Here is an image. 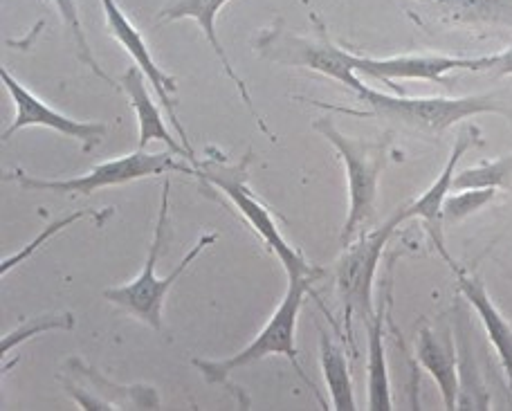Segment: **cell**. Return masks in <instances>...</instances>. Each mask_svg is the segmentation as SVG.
I'll return each instance as SVG.
<instances>
[{
	"mask_svg": "<svg viewBox=\"0 0 512 411\" xmlns=\"http://www.w3.org/2000/svg\"><path fill=\"white\" fill-rule=\"evenodd\" d=\"M113 214V207L108 209V212H90V209H84V212H75V214H70V216H63V218H59V221H54V223H50L48 227H45V230L36 236L34 241H30L25 245V248H21L18 250L16 254H12V257H5V261H3V266H0V274H5L12 270V268H16V266H21V263L25 261V259H30L34 252H39L45 243H48L52 236H57L59 232H63L66 230V227H72L75 223H79L81 218H95L97 221V225H102V221L104 218H108Z\"/></svg>",
	"mask_w": 512,
	"mask_h": 411,
	"instance_id": "cell-24",
	"label": "cell"
},
{
	"mask_svg": "<svg viewBox=\"0 0 512 411\" xmlns=\"http://www.w3.org/2000/svg\"><path fill=\"white\" fill-rule=\"evenodd\" d=\"M420 25L447 30L512 32V0H405Z\"/></svg>",
	"mask_w": 512,
	"mask_h": 411,
	"instance_id": "cell-11",
	"label": "cell"
},
{
	"mask_svg": "<svg viewBox=\"0 0 512 411\" xmlns=\"http://www.w3.org/2000/svg\"><path fill=\"white\" fill-rule=\"evenodd\" d=\"M512 185V153L497 160L474 164L470 169L456 171L452 191L463 189H508Z\"/></svg>",
	"mask_w": 512,
	"mask_h": 411,
	"instance_id": "cell-23",
	"label": "cell"
},
{
	"mask_svg": "<svg viewBox=\"0 0 512 411\" xmlns=\"http://www.w3.org/2000/svg\"><path fill=\"white\" fill-rule=\"evenodd\" d=\"M488 75L490 77H510L512 75V48L499 52V54H490V63H488Z\"/></svg>",
	"mask_w": 512,
	"mask_h": 411,
	"instance_id": "cell-27",
	"label": "cell"
},
{
	"mask_svg": "<svg viewBox=\"0 0 512 411\" xmlns=\"http://www.w3.org/2000/svg\"><path fill=\"white\" fill-rule=\"evenodd\" d=\"M416 360L434 378L443 396L445 409H456V400H459V358H456V342L452 340V335H438L429 326L420 328L416 340Z\"/></svg>",
	"mask_w": 512,
	"mask_h": 411,
	"instance_id": "cell-18",
	"label": "cell"
},
{
	"mask_svg": "<svg viewBox=\"0 0 512 411\" xmlns=\"http://www.w3.org/2000/svg\"><path fill=\"white\" fill-rule=\"evenodd\" d=\"M315 281L317 279H310V277L288 279L286 295H283L281 304L268 319V324L261 328L259 335H256L254 340L245 346V349L234 353L232 358H225V360H196L194 358L191 360V364H194V367L203 373V378L209 382V385H223V382H227V378H230L234 371H241L245 367H250V364H254V362L270 358V355H283V358L290 360L292 369L297 371V376L306 382L308 389L313 391L319 403H322V407H324V400L317 394L315 382L306 376L304 369H301L299 351L295 344L299 313H301V308H304L306 297L313 295L310 286H313Z\"/></svg>",
	"mask_w": 512,
	"mask_h": 411,
	"instance_id": "cell-2",
	"label": "cell"
},
{
	"mask_svg": "<svg viewBox=\"0 0 512 411\" xmlns=\"http://www.w3.org/2000/svg\"><path fill=\"white\" fill-rule=\"evenodd\" d=\"M54 7H57V12L61 16L63 25H66V30L70 34V41L75 45V54L77 59L84 63V66L93 72L95 77H99L102 81H106L108 86L115 88V90H122V84H115V79L108 75V72L99 66V61L95 59L93 50H90V43L86 39V32H84V25H81V16H79V5L77 0H52Z\"/></svg>",
	"mask_w": 512,
	"mask_h": 411,
	"instance_id": "cell-22",
	"label": "cell"
},
{
	"mask_svg": "<svg viewBox=\"0 0 512 411\" xmlns=\"http://www.w3.org/2000/svg\"><path fill=\"white\" fill-rule=\"evenodd\" d=\"M391 281L387 279L382 288L376 313L369 319V360H367V403L373 411H389L393 409L391 400V382L387 369V349H384V322H387L389 301H391Z\"/></svg>",
	"mask_w": 512,
	"mask_h": 411,
	"instance_id": "cell-19",
	"label": "cell"
},
{
	"mask_svg": "<svg viewBox=\"0 0 512 411\" xmlns=\"http://www.w3.org/2000/svg\"><path fill=\"white\" fill-rule=\"evenodd\" d=\"M313 21L317 25L315 36H299L295 32H288L281 21H277L272 27H265V30L256 34L254 48L263 59L281 63V66L315 70L319 75L331 77L337 84L351 88L358 95L364 88L358 77L360 54L342 50L328 36L324 23L317 16H313Z\"/></svg>",
	"mask_w": 512,
	"mask_h": 411,
	"instance_id": "cell-7",
	"label": "cell"
},
{
	"mask_svg": "<svg viewBox=\"0 0 512 411\" xmlns=\"http://www.w3.org/2000/svg\"><path fill=\"white\" fill-rule=\"evenodd\" d=\"M315 131L333 144L346 167V182H349V214L342 230V248L349 245L358 232L376 214L378 187L384 167H387L389 144L387 140H362V137L344 135L333 124L331 117H317L313 122Z\"/></svg>",
	"mask_w": 512,
	"mask_h": 411,
	"instance_id": "cell-5",
	"label": "cell"
},
{
	"mask_svg": "<svg viewBox=\"0 0 512 411\" xmlns=\"http://www.w3.org/2000/svg\"><path fill=\"white\" fill-rule=\"evenodd\" d=\"M0 79L9 95L14 99V120L3 131V142H9L14 133L27 129V126H43V129L57 131L63 137L81 142V149L93 151L95 146L104 142L108 135V126L102 122H81L72 120V117L59 113L57 108H52L36 97L32 90H27L21 81L9 75L7 68H0Z\"/></svg>",
	"mask_w": 512,
	"mask_h": 411,
	"instance_id": "cell-9",
	"label": "cell"
},
{
	"mask_svg": "<svg viewBox=\"0 0 512 411\" xmlns=\"http://www.w3.org/2000/svg\"><path fill=\"white\" fill-rule=\"evenodd\" d=\"M319 364H322V373L331 394L333 409L337 411H353L358 409L353 394V380L349 360H346L344 349L333 340V335L319 328Z\"/></svg>",
	"mask_w": 512,
	"mask_h": 411,
	"instance_id": "cell-21",
	"label": "cell"
},
{
	"mask_svg": "<svg viewBox=\"0 0 512 411\" xmlns=\"http://www.w3.org/2000/svg\"><path fill=\"white\" fill-rule=\"evenodd\" d=\"M160 173H185V176H196L194 164H185L173 158V153H146L144 149H137L133 153L124 155V158L108 160L97 164L84 176L66 178V180H45L34 178L23 169H14L5 173V180H14L18 187L25 191H54V194H81L90 196L97 189L104 187H117L128 185L133 180H144L160 176Z\"/></svg>",
	"mask_w": 512,
	"mask_h": 411,
	"instance_id": "cell-8",
	"label": "cell"
},
{
	"mask_svg": "<svg viewBox=\"0 0 512 411\" xmlns=\"http://www.w3.org/2000/svg\"><path fill=\"white\" fill-rule=\"evenodd\" d=\"M227 3H230V0H173V3H169L167 7L160 9L158 18H155V23H176V21H182V18H191V21H196V25L200 27V32L205 34V39L209 41L212 50L216 52L218 61H221L225 75L234 81L236 88H239V95L243 99V104L250 108V113L256 120V124H259V129L263 133H270L268 126L263 124L259 111H256L254 104H252L248 86H245V81L241 79L239 72L234 70L232 61L227 59V52H225L223 43L216 34V16Z\"/></svg>",
	"mask_w": 512,
	"mask_h": 411,
	"instance_id": "cell-15",
	"label": "cell"
},
{
	"mask_svg": "<svg viewBox=\"0 0 512 411\" xmlns=\"http://www.w3.org/2000/svg\"><path fill=\"white\" fill-rule=\"evenodd\" d=\"M75 328V317L70 313L63 315H39V317H30L23 319L14 331H9L3 335V344H0V351L3 355H9V351L21 346L25 340H30L34 335H43L48 331H72Z\"/></svg>",
	"mask_w": 512,
	"mask_h": 411,
	"instance_id": "cell-25",
	"label": "cell"
},
{
	"mask_svg": "<svg viewBox=\"0 0 512 411\" xmlns=\"http://www.w3.org/2000/svg\"><path fill=\"white\" fill-rule=\"evenodd\" d=\"M144 79H146L144 72L137 66L128 68L122 77V93H126L128 102H131L133 111L137 115V122H140V140H137V149H146L153 140H160L173 155L196 164L198 160L194 155H191L185 146H182V142H178L176 137L169 133L167 124H164V117L160 113V106L153 102Z\"/></svg>",
	"mask_w": 512,
	"mask_h": 411,
	"instance_id": "cell-17",
	"label": "cell"
},
{
	"mask_svg": "<svg viewBox=\"0 0 512 411\" xmlns=\"http://www.w3.org/2000/svg\"><path fill=\"white\" fill-rule=\"evenodd\" d=\"M252 160V151L245 153L239 162H227L225 158H212L203 162L198 160L194 164L196 178L205 180L207 185L216 187L221 194L232 200L234 207L239 209V214L250 223L252 230L261 236L265 248L279 259L283 270L288 274V279H319L322 272L310 266L304 254L290 248L288 241L283 239V234L279 232L277 223H274L270 209L252 194V189L248 185V169Z\"/></svg>",
	"mask_w": 512,
	"mask_h": 411,
	"instance_id": "cell-4",
	"label": "cell"
},
{
	"mask_svg": "<svg viewBox=\"0 0 512 411\" xmlns=\"http://www.w3.org/2000/svg\"><path fill=\"white\" fill-rule=\"evenodd\" d=\"M68 371L72 373V376H77L79 380H84L90 385V389L79 387V385H75V382L61 378L63 389H66V394L75 400L79 409H86V411L115 409L111 400L106 398V387L111 389V394L117 398V403H120L124 409H155L160 405V396L153 387L113 385L111 380L104 378L102 373H97V369L88 367V364H84L79 358L68 360Z\"/></svg>",
	"mask_w": 512,
	"mask_h": 411,
	"instance_id": "cell-13",
	"label": "cell"
},
{
	"mask_svg": "<svg viewBox=\"0 0 512 411\" xmlns=\"http://www.w3.org/2000/svg\"><path fill=\"white\" fill-rule=\"evenodd\" d=\"M169 198H171V182L164 180L158 225H155V234H153L149 254H146L142 272L137 274L131 283L104 290L106 301H111V304H115L117 308H122L124 313L140 319L142 324L151 326L153 331L158 333L164 331L162 308L171 286L182 279V274L187 272V268L200 257V254H203L205 248H209V245H214L218 241V234H203L196 241L194 248L182 257L178 268L173 270L169 277H158V274H155V266H158V261L164 252V243H167V236H169Z\"/></svg>",
	"mask_w": 512,
	"mask_h": 411,
	"instance_id": "cell-3",
	"label": "cell"
},
{
	"mask_svg": "<svg viewBox=\"0 0 512 411\" xmlns=\"http://www.w3.org/2000/svg\"><path fill=\"white\" fill-rule=\"evenodd\" d=\"M497 196V189H463L459 194H452L443 203V225H456L481 212Z\"/></svg>",
	"mask_w": 512,
	"mask_h": 411,
	"instance_id": "cell-26",
	"label": "cell"
},
{
	"mask_svg": "<svg viewBox=\"0 0 512 411\" xmlns=\"http://www.w3.org/2000/svg\"><path fill=\"white\" fill-rule=\"evenodd\" d=\"M454 342L459 358V400L456 409H490V394L483 385L472 342L470 315L461 304L454 308Z\"/></svg>",
	"mask_w": 512,
	"mask_h": 411,
	"instance_id": "cell-20",
	"label": "cell"
},
{
	"mask_svg": "<svg viewBox=\"0 0 512 411\" xmlns=\"http://www.w3.org/2000/svg\"><path fill=\"white\" fill-rule=\"evenodd\" d=\"M490 57H447V54H398V57L373 59L358 57V72L393 88V93L405 95L393 81H432V84L447 86L445 75L452 70L486 72Z\"/></svg>",
	"mask_w": 512,
	"mask_h": 411,
	"instance_id": "cell-12",
	"label": "cell"
},
{
	"mask_svg": "<svg viewBox=\"0 0 512 411\" xmlns=\"http://www.w3.org/2000/svg\"><path fill=\"white\" fill-rule=\"evenodd\" d=\"M358 102L367 104L369 111H353V108L331 106L324 102H313L315 106L328 108L335 113H349L358 117H378L414 135L438 137L454 124L470 120L474 115L497 113L512 122V99L499 93L465 95V97H407V95H387L376 88H364L358 93Z\"/></svg>",
	"mask_w": 512,
	"mask_h": 411,
	"instance_id": "cell-1",
	"label": "cell"
},
{
	"mask_svg": "<svg viewBox=\"0 0 512 411\" xmlns=\"http://www.w3.org/2000/svg\"><path fill=\"white\" fill-rule=\"evenodd\" d=\"M99 3H102V9H104L108 32H111L113 39L122 45L128 57L135 61V66L144 72L146 81L153 86L155 95H158V99H160V106L164 108L169 122L173 124V129L178 131L182 146H185V149L196 158L194 146H191L185 126H182V122L178 120V113H176V99H173V93L178 90V79L173 75H167V72H164L158 63H155L149 48H146L142 32L131 23V18H128L124 14V9L117 5V0H99Z\"/></svg>",
	"mask_w": 512,
	"mask_h": 411,
	"instance_id": "cell-10",
	"label": "cell"
},
{
	"mask_svg": "<svg viewBox=\"0 0 512 411\" xmlns=\"http://www.w3.org/2000/svg\"><path fill=\"white\" fill-rule=\"evenodd\" d=\"M409 221L407 205L398 207L393 216H389L387 223L371 232H364L360 236L344 245L342 257L337 259L335 266V286L337 297L342 301V317L346 328V340L353 346V319L358 317L362 324H367L376 313L373 306V281H376V272L380 266L382 252L398 227Z\"/></svg>",
	"mask_w": 512,
	"mask_h": 411,
	"instance_id": "cell-6",
	"label": "cell"
},
{
	"mask_svg": "<svg viewBox=\"0 0 512 411\" xmlns=\"http://www.w3.org/2000/svg\"><path fill=\"white\" fill-rule=\"evenodd\" d=\"M479 137H481V131L477 129V126H465V129H461L459 135H456L452 153L445 162L441 176L434 180V185L429 187L423 196H418L416 200L407 203L409 218H420V221H425L427 232H429V236H432L434 245L438 248V252L443 254V257H447L445 243H443V227H445L443 225V203L452 191V182L456 176V167H459V160L472 149L474 144L479 142Z\"/></svg>",
	"mask_w": 512,
	"mask_h": 411,
	"instance_id": "cell-14",
	"label": "cell"
},
{
	"mask_svg": "<svg viewBox=\"0 0 512 411\" xmlns=\"http://www.w3.org/2000/svg\"><path fill=\"white\" fill-rule=\"evenodd\" d=\"M445 261L450 263V268L456 274L461 295L474 308V313L479 315L483 328H486L488 340L492 346H495L501 367H504V373L508 378V385L512 389V326L506 322V317L499 313L495 301H492V297L488 295L486 283H483L477 274L456 266V261L452 257H447Z\"/></svg>",
	"mask_w": 512,
	"mask_h": 411,
	"instance_id": "cell-16",
	"label": "cell"
}]
</instances>
